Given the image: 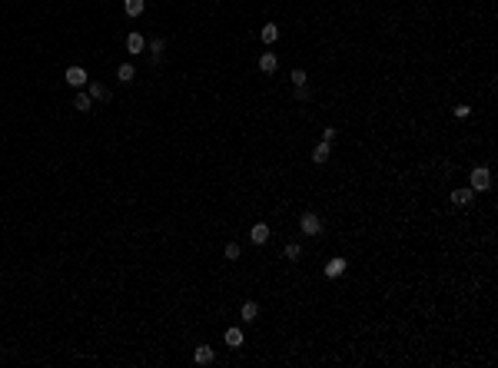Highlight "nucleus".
<instances>
[{"mask_svg":"<svg viewBox=\"0 0 498 368\" xmlns=\"http://www.w3.org/2000/svg\"><path fill=\"white\" fill-rule=\"evenodd\" d=\"M468 182H472V193H488V189H492V169L488 166H475L472 169V176H468Z\"/></svg>","mask_w":498,"mask_h":368,"instance_id":"nucleus-1","label":"nucleus"},{"mask_svg":"<svg viewBox=\"0 0 498 368\" xmlns=\"http://www.w3.org/2000/svg\"><path fill=\"white\" fill-rule=\"evenodd\" d=\"M63 83H70L73 90H83L90 83V76H87V70H83V67H70L67 73H63Z\"/></svg>","mask_w":498,"mask_h":368,"instance_id":"nucleus-2","label":"nucleus"},{"mask_svg":"<svg viewBox=\"0 0 498 368\" xmlns=\"http://www.w3.org/2000/svg\"><path fill=\"white\" fill-rule=\"evenodd\" d=\"M299 229H303V236H319V232H322V219L315 216V212H303Z\"/></svg>","mask_w":498,"mask_h":368,"instance_id":"nucleus-3","label":"nucleus"},{"mask_svg":"<svg viewBox=\"0 0 498 368\" xmlns=\"http://www.w3.org/2000/svg\"><path fill=\"white\" fill-rule=\"evenodd\" d=\"M193 362H196V365H209V362H216V352H213V345H196V352H193Z\"/></svg>","mask_w":498,"mask_h":368,"instance_id":"nucleus-4","label":"nucleus"},{"mask_svg":"<svg viewBox=\"0 0 498 368\" xmlns=\"http://www.w3.org/2000/svg\"><path fill=\"white\" fill-rule=\"evenodd\" d=\"M249 242L252 246H266V242H269V226H266V222H256V226H252V232H249Z\"/></svg>","mask_w":498,"mask_h":368,"instance_id":"nucleus-5","label":"nucleus"},{"mask_svg":"<svg viewBox=\"0 0 498 368\" xmlns=\"http://www.w3.org/2000/svg\"><path fill=\"white\" fill-rule=\"evenodd\" d=\"M342 272H346V259H342V256H335V259L326 262V275H329V279H339Z\"/></svg>","mask_w":498,"mask_h":368,"instance_id":"nucleus-6","label":"nucleus"},{"mask_svg":"<svg viewBox=\"0 0 498 368\" xmlns=\"http://www.w3.org/2000/svg\"><path fill=\"white\" fill-rule=\"evenodd\" d=\"M126 50H130V53H143L146 50L143 33H130V37H126Z\"/></svg>","mask_w":498,"mask_h":368,"instance_id":"nucleus-7","label":"nucleus"},{"mask_svg":"<svg viewBox=\"0 0 498 368\" xmlns=\"http://www.w3.org/2000/svg\"><path fill=\"white\" fill-rule=\"evenodd\" d=\"M276 67H279L276 53H263V56H259V70H263V73H276Z\"/></svg>","mask_w":498,"mask_h":368,"instance_id":"nucleus-8","label":"nucleus"},{"mask_svg":"<svg viewBox=\"0 0 498 368\" xmlns=\"http://www.w3.org/2000/svg\"><path fill=\"white\" fill-rule=\"evenodd\" d=\"M223 338H226L229 349H243V345H246V338H243L240 329H226V335H223Z\"/></svg>","mask_w":498,"mask_h":368,"instance_id":"nucleus-9","label":"nucleus"},{"mask_svg":"<svg viewBox=\"0 0 498 368\" xmlns=\"http://www.w3.org/2000/svg\"><path fill=\"white\" fill-rule=\"evenodd\" d=\"M116 80H120V83H133V80H136V67H133V63H120Z\"/></svg>","mask_w":498,"mask_h":368,"instance_id":"nucleus-10","label":"nucleus"},{"mask_svg":"<svg viewBox=\"0 0 498 368\" xmlns=\"http://www.w3.org/2000/svg\"><path fill=\"white\" fill-rule=\"evenodd\" d=\"M123 10H126V17H140L146 10V0H123Z\"/></svg>","mask_w":498,"mask_h":368,"instance_id":"nucleus-11","label":"nucleus"},{"mask_svg":"<svg viewBox=\"0 0 498 368\" xmlns=\"http://www.w3.org/2000/svg\"><path fill=\"white\" fill-rule=\"evenodd\" d=\"M472 196H475V193H472L468 186H465V189H452V202H455V206H468V202H472Z\"/></svg>","mask_w":498,"mask_h":368,"instance_id":"nucleus-12","label":"nucleus"},{"mask_svg":"<svg viewBox=\"0 0 498 368\" xmlns=\"http://www.w3.org/2000/svg\"><path fill=\"white\" fill-rule=\"evenodd\" d=\"M73 106H76V110H80V113H87L90 106H93V96H90L87 90H80V93L73 96Z\"/></svg>","mask_w":498,"mask_h":368,"instance_id":"nucleus-13","label":"nucleus"},{"mask_svg":"<svg viewBox=\"0 0 498 368\" xmlns=\"http://www.w3.org/2000/svg\"><path fill=\"white\" fill-rule=\"evenodd\" d=\"M240 315H243V322H256V318H259V305H256V302H243Z\"/></svg>","mask_w":498,"mask_h":368,"instance_id":"nucleus-14","label":"nucleus"},{"mask_svg":"<svg viewBox=\"0 0 498 368\" xmlns=\"http://www.w3.org/2000/svg\"><path fill=\"white\" fill-rule=\"evenodd\" d=\"M87 93L93 96V100H110V90L103 87V83H87Z\"/></svg>","mask_w":498,"mask_h":368,"instance_id":"nucleus-15","label":"nucleus"},{"mask_svg":"<svg viewBox=\"0 0 498 368\" xmlns=\"http://www.w3.org/2000/svg\"><path fill=\"white\" fill-rule=\"evenodd\" d=\"M259 37H263V44H276V40H279V27L276 24H266L263 30H259Z\"/></svg>","mask_w":498,"mask_h":368,"instance_id":"nucleus-16","label":"nucleus"},{"mask_svg":"<svg viewBox=\"0 0 498 368\" xmlns=\"http://www.w3.org/2000/svg\"><path fill=\"white\" fill-rule=\"evenodd\" d=\"M163 50H166L163 40H153V44H150V63H160V60H163Z\"/></svg>","mask_w":498,"mask_h":368,"instance_id":"nucleus-17","label":"nucleus"},{"mask_svg":"<svg viewBox=\"0 0 498 368\" xmlns=\"http://www.w3.org/2000/svg\"><path fill=\"white\" fill-rule=\"evenodd\" d=\"M329 159V143L322 139V143H315V150H312V162H326Z\"/></svg>","mask_w":498,"mask_h":368,"instance_id":"nucleus-18","label":"nucleus"},{"mask_svg":"<svg viewBox=\"0 0 498 368\" xmlns=\"http://www.w3.org/2000/svg\"><path fill=\"white\" fill-rule=\"evenodd\" d=\"M286 259H289V262L303 259V246H299V242H289V246H286Z\"/></svg>","mask_w":498,"mask_h":368,"instance_id":"nucleus-19","label":"nucleus"},{"mask_svg":"<svg viewBox=\"0 0 498 368\" xmlns=\"http://www.w3.org/2000/svg\"><path fill=\"white\" fill-rule=\"evenodd\" d=\"M292 87H306V80H309V76H306V70H292Z\"/></svg>","mask_w":498,"mask_h":368,"instance_id":"nucleus-20","label":"nucleus"},{"mask_svg":"<svg viewBox=\"0 0 498 368\" xmlns=\"http://www.w3.org/2000/svg\"><path fill=\"white\" fill-rule=\"evenodd\" d=\"M335 136H339V130H335V126H326V130H322V139H326V143H332Z\"/></svg>","mask_w":498,"mask_h":368,"instance_id":"nucleus-21","label":"nucleus"},{"mask_svg":"<svg viewBox=\"0 0 498 368\" xmlns=\"http://www.w3.org/2000/svg\"><path fill=\"white\" fill-rule=\"evenodd\" d=\"M226 259H240V246H236V242L226 246Z\"/></svg>","mask_w":498,"mask_h":368,"instance_id":"nucleus-22","label":"nucleus"},{"mask_svg":"<svg viewBox=\"0 0 498 368\" xmlns=\"http://www.w3.org/2000/svg\"><path fill=\"white\" fill-rule=\"evenodd\" d=\"M296 100L306 103V100H309V90H306V87H296Z\"/></svg>","mask_w":498,"mask_h":368,"instance_id":"nucleus-23","label":"nucleus"}]
</instances>
